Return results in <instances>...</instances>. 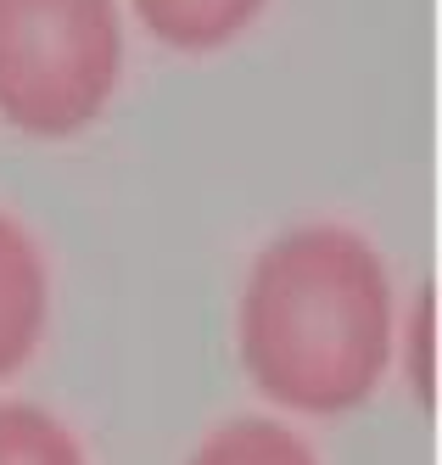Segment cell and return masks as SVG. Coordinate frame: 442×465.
Instances as JSON below:
<instances>
[{
	"instance_id": "5b68a950",
	"label": "cell",
	"mask_w": 442,
	"mask_h": 465,
	"mask_svg": "<svg viewBox=\"0 0 442 465\" xmlns=\"http://www.w3.org/2000/svg\"><path fill=\"white\" fill-rule=\"evenodd\" d=\"M185 465H319V454L280 415H230L191 449Z\"/></svg>"
},
{
	"instance_id": "52a82bcc",
	"label": "cell",
	"mask_w": 442,
	"mask_h": 465,
	"mask_svg": "<svg viewBox=\"0 0 442 465\" xmlns=\"http://www.w3.org/2000/svg\"><path fill=\"white\" fill-rule=\"evenodd\" d=\"M431 286L420 292V309H415V325H409V371L415 376V392H420V404L431 410V398H437V359H431Z\"/></svg>"
},
{
	"instance_id": "3957f363",
	"label": "cell",
	"mask_w": 442,
	"mask_h": 465,
	"mask_svg": "<svg viewBox=\"0 0 442 465\" xmlns=\"http://www.w3.org/2000/svg\"><path fill=\"white\" fill-rule=\"evenodd\" d=\"M51 325V270L28 224L0 213V381L17 376L45 342Z\"/></svg>"
},
{
	"instance_id": "6da1fadb",
	"label": "cell",
	"mask_w": 442,
	"mask_h": 465,
	"mask_svg": "<svg viewBox=\"0 0 442 465\" xmlns=\"http://www.w3.org/2000/svg\"><path fill=\"white\" fill-rule=\"evenodd\" d=\"M392 275L353 224L309 219L263 242L235 303L252 387L291 415H348L392 364Z\"/></svg>"
},
{
	"instance_id": "8992f818",
	"label": "cell",
	"mask_w": 442,
	"mask_h": 465,
	"mask_svg": "<svg viewBox=\"0 0 442 465\" xmlns=\"http://www.w3.org/2000/svg\"><path fill=\"white\" fill-rule=\"evenodd\" d=\"M0 465H90L79 431L28 398H0Z\"/></svg>"
},
{
	"instance_id": "7a4b0ae2",
	"label": "cell",
	"mask_w": 442,
	"mask_h": 465,
	"mask_svg": "<svg viewBox=\"0 0 442 465\" xmlns=\"http://www.w3.org/2000/svg\"><path fill=\"white\" fill-rule=\"evenodd\" d=\"M123 74L118 0H0V124L67 141L107 113Z\"/></svg>"
},
{
	"instance_id": "277c9868",
	"label": "cell",
	"mask_w": 442,
	"mask_h": 465,
	"mask_svg": "<svg viewBox=\"0 0 442 465\" xmlns=\"http://www.w3.org/2000/svg\"><path fill=\"white\" fill-rule=\"evenodd\" d=\"M269 0H134L146 35L162 40L168 51H219L235 35H247Z\"/></svg>"
}]
</instances>
